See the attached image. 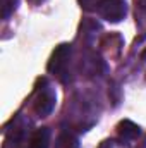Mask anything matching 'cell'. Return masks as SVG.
I'll list each match as a JSON object with an SVG mask.
<instances>
[{"label": "cell", "mask_w": 146, "mask_h": 148, "mask_svg": "<svg viewBox=\"0 0 146 148\" xmlns=\"http://www.w3.org/2000/svg\"><path fill=\"white\" fill-rule=\"evenodd\" d=\"M100 148H122L117 141H103L102 145H100Z\"/></svg>", "instance_id": "obj_9"}, {"label": "cell", "mask_w": 146, "mask_h": 148, "mask_svg": "<svg viewBox=\"0 0 146 148\" xmlns=\"http://www.w3.org/2000/svg\"><path fill=\"white\" fill-rule=\"evenodd\" d=\"M117 133H119V136L122 138V140H136L139 134H141V127L136 124V122H132V121H129V119H124V121H120L119 122V126H117Z\"/></svg>", "instance_id": "obj_4"}, {"label": "cell", "mask_w": 146, "mask_h": 148, "mask_svg": "<svg viewBox=\"0 0 146 148\" xmlns=\"http://www.w3.org/2000/svg\"><path fill=\"white\" fill-rule=\"evenodd\" d=\"M55 103H57L55 91L52 90V86L45 79H41V88H36V95H35V100H33L35 114L38 117H46L55 109Z\"/></svg>", "instance_id": "obj_2"}, {"label": "cell", "mask_w": 146, "mask_h": 148, "mask_svg": "<svg viewBox=\"0 0 146 148\" xmlns=\"http://www.w3.org/2000/svg\"><path fill=\"white\" fill-rule=\"evenodd\" d=\"M55 148H79V141L77 138L71 134V133H60V136L57 138V143H55Z\"/></svg>", "instance_id": "obj_6"}, {"label": "cell", "mask_w": 146, "mask_h": 148, "mask_svg": "<svg viewBox=\"0 0 146 148\" xmlns=\"http://www.w3.org/2000/svg\"><path fill=\"white\" fill-rule=\"evenodd\" d=\"M96 2H98V0H79V5H81V9H84V10H93V12H95Z\"/></svg>", "instance_id": "obj_8"}, {"label": "cell", "mask_w": 146, "mask_h": 148, "mask_svg": "<svg viewBox=\"0 0 146 148\" xmlns=\"http://www.w3.org/2000/svg\"><path fill=\"white\" fill-rule=\"evenodd\" d=\"M69 60H71V45L60 43L59 47H55V50L48 60L46 69L60 83H67L69 81Z\"/></svg>", "instance_id": "obj_1"}, {"label": "cell", "mask_w": 146, "mask_h": 148, "mask_svg": "<svg viewBox=\"0 0 146 148\" xmlns=\"http://www.w3.org/2000/svg\"><path fill=\"white\" fill-rule=\"evenodd\" d=\"M16 5H17V0H3V19H7L12 12H14V9H16Z\"/></svg>", "instance_id": "obj_7"}, {"label": "cell", "mask_w": 146, "mask_h": 148, "mask_svg": "<svg viewBox=\"0 0 146 148\" xmlns=\"http://www.w3.org/2000/svg\"><path fill=\"white\" fill-rule=\"evenodd\" d=\"M31 2H35V3H40V2H43V0H31Z\"/></svg>", "instance_id": "obj_10"}, {"label": "cell", "mask_w": 146, "mask_h": 148, "mask_svg": "<svg viewBox=\"0 0 146 148\" xmlns=\"http://www.w3.org/2000/svg\"><path fill=\"white\" fill-rule=\"evenodd\" d=\"M95 12L108 23H119L126 17L127 14V5L126 0H98Z\"/></svg>", "instance_id": "obj_3"}, {"label": "cell", "mask_w": 146, "mask_h": 148, "mask_svg": "<svg viewBox=\"0 0 146 148\" xmlns=\"http://www.w3.org/2000/svg\"><path fill=\"white\" fill-rule=\"evenodd\" d=\"M52 131L48 127H38L29 138V148H50Z\"/></svg>", "instance_id": "obj_5"}]
</instances>
